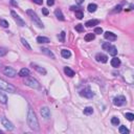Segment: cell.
Listing matches in <instances>:
<instances>
[{
    "instance_id": "ffe728a7",
    "label": "cell",
    "mask_w": 134,
    "mask_h": 134,
    "mask_svg": "<svg viewBox=\"0 0 134 134\" xmlns=\"http://www.w3.org/2000/svg\"><path fill=\"white\" fill-rule=\"evenodd\" d=\"M107 52H108L109 55H111V56H116V55H117V49H116V47H115V46H113V45H111L110 47L108 48Z\"/></svg>"
},
{
    "instance_id": "83f0119b",
    "label": "cell",
    "mask_w": 134,
    "mask_h": 134,
    "mask_svg": "<svg viewBox=\"0 0 134 134\" xmlns=\"http://www.w3.org/2000/svg\"><path fill=\"white\" fill-rule=\"evenodd\" d=\"M75 17H77L78 19H82L83 17H84V14H83V12H82V9H77L75 11Z\"/></svg>"
},
{
    "instance_id": "484cf974",
    "label": "cell",
    "mask_w": 134,
    "mask_h": 134,
    "mask_svg": "<svg viewBox=\"0 0 134 134\" xmlns=\"http://www.w3.org/2000/svg\"><path fill=\"white\" fill-rule=\"evenodd\" d=\"M93 113V109H92V107H86V108L84 109V114H86V115H90V114Z\"/></svg>"
},
{
    "instance_id": "1f68e13d",
    "label": "cell",
    "mask_w": 134,
    "mask_h": 134,
    "mask_svg": "<svg viewBox=\"0 0 134 134\" xmlns=\"http://www.w3.org/2000/svg\"><path fill=\"white\" fill-rule=\"evenodd\" d=\"M65 36H66V33L65 31H62V33L60 34V36L58 38H59V40H60V42H64L65 41Z\"/></svg>"
},
{
    "instance_id": "ac0fdd59",
    "label": "cell",
    "mask_w": 134,
    "mask_h": 134,
    "mask_svg": "<svg viewBox=\"0 0 134 134\" xmlns=\"http://www.w3.org/2000/svg\"><path fill=\"white\" fill-rule=\"evenodd\" d=\"M61 55H62V57L65 58V59H68V58L71 57V52L68 49H62L61 50Z\"/></svg>"
},
{
    "instance_id": "e575fe53",
    "label": "cell",
    "mask_w": 134,
    "mask_h": 134,
    "mask_svg": "<svg viewBox=\"0 0 134 134\" xmlns=\"http://www.w3.org/2000/svg\"><path fill=\"white\" fill-rule=\"evenodd\" d=\"M8 53V49L6 48H3V47H0V57H3Z\"/></svg>"
},
{
    "instance_id": "d6a6232c",
    "label": "cell",
    "mask_w": 134,
    "mask_h": 134,
    "mask_svg": "<svg viewBox=\"0 0 134 134\" xmlns=\"http://www.w3.org/2000/svg\"><path fill=\"white\" fill-rule=\"evenodd\" d=\"M111 124H112V125H114V126H117L118 124H119V119L114 116V117L111 118Z\"/></svg>"
},
{
    "instance_id": "30bf717a",
    "label": "cell",
    "mask_w": 134,
    "mask_h": 134,
    "mask_svg": "<svg viewBox=\"0 0 134 134\" xmlns=\"http://www.w3.org/2000/svg\"><path fill=\"white\" fill-rule=\"evenodd\" d=\"M40 113L42 115V117H44L45 119L50 118V110L48 109V107H42L40 110Z\"/></svg>"
},
{
    "instance_id": "4316f807",
    "label": "cell",
    "mask_w": 134,
    "mask_h": 134,
    "mask_svg": "<svg viewBox=\"0 0 134 134\" xmlns=\"http://www.w3.org/2000/svg\"><path fill=\"white\" fill-rule=\"evenodd\" d=\"M21 42H22V44H23V46H25L26 47V49H28V50H31V47H30V45L28 44V42L25 40L24 38H21Z\"/></svg>"
},
{
    "instance_id": "52a82bcc",
    "label": "cell",
    "mask_w": 134,
    "mask_h": 134,
    "mask_svg": "<svg viewBox=\"0 0 134 134\" xmlns=\"http://www.w3.org/2000/svg\"><path fill=\"white\" fill-rule=\"evenodd\" d=\"M3 73L5 75H8V77H9V78H14L17 74V71L14 69V68L6 66V67H4V69H3Z\"/></svg>"
},
{
    "instance_id": "d4e9b609",
    "label": "cell",
    "mask_w": 134,
    "mask_h": 134,
    "mask_svg": "<svg viewBox=\"0 0 134 134\" xmlns=\"http://www.w3.org/2000/svg\"><path fill=\"white\" fill-rule=\"evenodd\" d=\"M87 9H88V11L90 12V13H94V12L96 11V9H97V5L96 4H94V3H90Z\"/></svg>"
},
{
    "instance_id": "cb8c5ba5",
    "label": "cell",
    "mask_w": 134,
    "mask_h": 134,
    "mask_svg": "<svg viewBox=\"0 0 134 134\" xmlns=\"http://www.w3.org/2000/svg\"><path fill=\"white\" fill-rule=\"evenodd\" d=\"M41 50H42V52H43V53H45V55H47L48 57H50V58H52V59H55V55H53V53H52V52H50L49 49H47V48H42V49H41Z\"/></svg>"
},
{
    "instance_id": "d590c367",
    "label": "cell",
    "mask_w": 134,
    "mask_h": 134,
    "mask_svg": "<svg viewBox=\"0 0 134 134\" xmlns=\"http://www.w3.org/2000/svg\"><path fill=\"white\" fill-rule=\"evenodd\" d=\"M125 116H126V118L128 119V121H133L134 119V114L133 113H126Z\"/></svg>"
},
{
    "instance_id": "8992f818",
    "label": "cell",
    "mask_w": 134,
    "mask_h": 134,
    "mask_svg": "<svg viewBox=\"0 0 134 134\" xmlns=\"http://www.w3.org/2000/svg\"><path fill=\"white\" fill-rule=\"evenodd\" d=\"M0 121H1V124H2V126H4V128L6 129V130H9V131H12V130H14V125L11 123V121H9L6 117H4V116H2L1 118H0Z\"/></svg>"
},
{
    "instance_id": "7402d4cb",
    "label": "cell",
    "mask_w": 134,
    "mask_h": 134,
    "mask_svg": "<svg viewBox=\"0 0 134 134\" xmlns=\"http://www.w3.org/2000/svg\"><path fill=\"white\" fill-rule=\"evenodd\" d=\"M111 65L113 67H118L119 65H121V60H119L118 58H113V59L111 60Z\"/></svg>"
},
{
    "instance_id": "e0dca14e",
    "label": "cell",
    "mask_w": 134,
    "mask_h": 134,
    "mask_svg": "<svg viewBox=\"0 0 134 134\" xmlns=\"http://www.w3.org/2000/svg\"><path fill=\"white\" fill-rule=\"evenodd\" d=\"M37 42L40 43V44H42V43H49L50 40L47 37H42V36H39V37L37 38Z\"/></svg>"
},
{
    "instance_id": "603a6c76",
    "label": "cell",
    "mask_w": 134,
    "mask_h": 134,
    "mask_svg": "<svg viewBox=\"0 0 134 134\" xmlns=\"http://www.w3.org/2000/svg\"><path fill=\"white\" fill-rule=\"evenodd\" d=\"M94 38H95V35H94V34H87L86 36H85V41H86V42H90V41H92V40H94Z\"/></svg>"
},
{
    "instance_id": "7bdbcfd3",
    "label": "cell",
    "mask_w": 134,
    "mask_h": 134,
    "mask_svg": "<svg viewBox=\"0 0 134 134\" xmlns=\"http://www.w3.org/2000/svg\"><path fill=\"white\" fill-rule=\"evenodd\" d=\"M12 4H13V5H16V6H17V3H16L15 1H14V0H12Z\"/></svg>"
},
{
    "instance_id": "2e32d148",
    "label": "cell",
    "mask_w": 134,
    "mask_h": 134,
    "mask_svg": "<svg viewBox=\"0 0 134 134\" xmlns=\"http://www.w3.org/2000/svg\"><path fill=\"white\" fill-rule=\"evenodd\" d=\"M19 75L22 78H26L30 75V70L27 69V68H22V69L19 71Z\"/></svg>"
},
{
    "instance_id": "ba28073f",
    "label": "cell",
    "mask_w": 134,
    "mask_h": 134,
    "mask_svg": "<svg viewBox=\"0 0 134 134\" xmlns=\"http://www.w3.org/2000/svg\"><path fill=\"white\" fill-rule=\"evenodd\" d=\"M80 95L86 97V99H91V97H93L94 93L89 88H86V89H83L80 91Z\"/></svg>"
},
{
    "instance_id": "ee69618b",
    "label": "cell",
    "mask_w": 134,
    "mask_h": 134,
    "mask_svg": "<svg viewBox=\"0 0 134 134\" xmlns=\"http://www.w3.org/2000/svg\"><path fill=\"white\" fill-rule=\"evenodd\" d=\"M0 133H2V131H0Z\"/></svg>"
},
{
    "instance_id": "4dcf8cb0",
    "label": "cell",
    "mask_w": 134,
    "mask_h": 134,
    "mask_svg": "<svg viewBox=\"0 0 134 134\" xmlns=\"http://www.w3.org/2000/svg\"><path fill=\"white\" fill-rule=\"evenodd\" d=\"M75 30L79 31V33H83L84 31V25L83 24H77L75 25Z\"/></svg>"
},
{
    "instance_id": "60d3db41",
    "label": "cell",
    "mask_w": 134,
    "mask_h": 134,
    "mask_svg": "<svg viewBox=\"0 0 134 134\" xmlns=\"http://www.w3.org/2000/svg\"><path fill=\"white\" fill-rule=\"evenodd\" d=\"M35 3H37V4H39V5H41V4L43 3V0H33Z\"/></svg>"
},
{
    "instance_id": "d6986e66",
    "label": "cell",
    "mask_w": 134,
    "mask_h": 134,
    "mask_svg": "<svg viewBox=\"0 0 134 134\" xmlns=\"http://www.w3.org/2000/svg\"><path fill=\"white\" fill-rule=\"evenodd\" d=\"M64 72H65V74L68 75V77H70V78H72L74 75V71L69 67H64Z\"/></svg>"
},
{
    "instance_id": "8d00e7d4",
    "label": "cell",
    "mask_w": 134,
    "mask_h": 134,
    "mask_svg": "<svg viewBox=\"0 0 134 134\" xmlns=\"http://www.w3.org/2000/svg\"><path fill=\"white\" fill-rule=\"evenodd\" d=\"M102 33H103V28L102 27H95L94 28V34H99V35H101Z\"/></svg>"
},
{
    "instance_id": "277c9868",
    "label": "cell",
    "mask_w": 134,
    "mask_h": 134,
    "mask_svg": "<svg viewBox=\"0 0 134 134\" xmlns=\"http://www.w3.org/2000/svg\"><path fill=\"white\" fill-rule=\"evenodd\" d=\"M24 84L26 86L30 87V88H34V89H39L40 88V84L37 80H35L34 78H26L25 81H24Z\"/></svg>"
},
{
    "instance_id": "3957f363",
    "label": "cell",
    "mask_w": 134,
    "mask_h": 134,
    "mask_svg": "<svg viewBox=\"0 0 134 134\" xmlns=\"http://www.w3.org/2000/svg\"><path fill=\"white\" fill-rule=\"evenodd\" d=\"M26 13H27V15L30 17V19L34 21V22H35V24L38 26V27H40V28L44 27V24H43V22L40 20V18L37 16V14H36L35 12L31 11V9H27V12H26Z\"/></svg>"
},
{
    "instance_id": "7c38bea8",
    "label": "cell",
    "mask_w": 134,
    "mask_h": 134,
    "mask_svg": "<svg viewBox=\"0 0 134 134\" xmlns=\"http://www.w3.org/2000/svg\"><path fill=\"white\" fill-rule=\"evenodd\" d=\"M95 60L97 62H101V63H106L108 61V57L104 53H97L95 56Z\"/></svg>"
},
{
    "instance_id": "44dd1931",
    "label": "cell",
    "mask_w": 134,
    "mask_h": 134,
    "mask_svg": "<svg viewBox=\"0 0 134 134\" xmlns=\"http://www.w3.org/2000/svg\"><path fill=\"white\" fill-rule=\"evenodd\" d=\"M0 102H1L2 104H6V103H8V97H6L4 92H2L1 89H0Z\"/></svg>"
},
{
    "instance_id": "ab89813d",
    "label": "cell",
    "mask_w": 134,
    "mask_h": 134,
    "mask_svg": "<svg viewBox=\"0 0 134 134\" xmlns=\"http://www.w3.org/2000/svg\"><path fill=\"white\" fill-rule=\"evenodd\" d=\"M114 9H114V12H117V13H118V12H121V5L115 6Z\"/></svg>"
},
{
    "instance_id": "836d02e7",
    "label": "cell",
    "mask_w": 134,
    "mask_h": 134,
    "mask_svg": "<svg viewBox=\"0 0 134 134\" xmlns=\"http://www.w3.org/2000/svg\"><path fill=\"white\" fill-rule=\"evenodd\" d=\"M110 46H111V44L109 42H105V43H103V45H102V48L107 52V50H108V48L110 47Z\"/></svg>"
},
{
    "instance_id": "f35d334b",
    "label": "cell",
    "mask_w": 134,
    "mask_h": 134,
    "mask_svg": "<svg viewBox=\"0 0 134 134\" xmlns=\"http://www.w3.org/2000/svg\"><path fill=\"white\" fill-rule=\"evenodd\" d=\"M42 13L44 14L45 16H47L48 14H49V12H48V9H42Z\"/></svg>"
},
{
    "instance_id": "b9f144b4",
    "label": "cell",
    "mask_w": 134,
    "mask_h": 134,
    "mask_svg": "<svg viewBox=\"0 0 134 134\" xmlns=\"http://www.w3.org/2000/svg\"><path fill=\"white\" fill-rule=\"evenodd\" d=\"M75 2H77L78 4H82L83 2H84V0H75Z\"/></svg>"
},
{
    "instance_id": "9c48e42d",
    "label": "cell",
    "mask_w": 134,
    "mask_h": 134,
    "mask_svg": "<svg viewBox=\"0 0 134 134\" xmlns=\"http://www.w3.org/2000/svg\"><path fill=\"white\" fill-rule=\"evenodd\" d=\"M125 103H126V97L123 96V95L116 96V97H114V99H113V104L115 105V106H117V107L123 106Z\"/></svg>"
},
{
    "instance_id": "5bb4252c",
    "label": "cell",
    "mask_w": 134,
    "mask_h": 134,
    "mask_svg": "<svg viewBox=\"0 0 134 134\" xmlns=\"http://www.w3.org/2000/svg\"><path fill=\"white\" fill-rule=\"evenodd\" d=\"M31 66H33L34 68H35V69L37 70L38 72H40L41 74H46V70H45L43 67L39 66V65H37V64H34V63H31Z\"/></svg>"
},
{
    "instance_id": "7a4b0ae2",
    "label": "cell",
    "mask_w": 134,
    "mask_h": 134,
    "mask_svg": "<svg viewBox=\"0 0 134 134\" xmlns=\"http://www.w3.org/2000/svg\"><path fill=\"white\" fill-rule=\"evenodd\" d=\"M0 89L4 90V91H6V92H11V93L16 92L15 86H13L12 84H9V83L5 82L3 79H1V78H0Z\"/></svg>"
},
{
    "instance_id": "5b68a950",
    "label": "cell",
    "mask_w": 134,
    "mask_h": 134,
    "mask_svg": "<svg viewBox=\"0 0 134 134\" xmlns=\"http://www.w3.org/2000/svg\"><path fill=\"white\" fill-rule=\"evenodd\" d=\"M11 15H12V17H13L14 20H15V22L17 23V25L21 26V27H22V26H25V21H24L23 19L16 13V12L11 11Z\"/></svg>"
},
{
    "instance_id": "f1b7e54d",
    "label": "cell",
    "mask_w": 134,
    "mask_h": 134,
    "mask_svg": "<svg viewBox=\"0 0 134 134\" xmlns=\"http://www.w3.org/2000/svg\"><path fill=\"white\" fill-rule=\"evenodd\" d=\"M118 131H119V133H121V134H128L129 133V130L126 128L125 126H121V127H119Z\"/></svg>"
},
{
    "instance_id": "74e56055",
    "label": "cell",
    "mask_w": 134,
    "mask_h": 134,
    "mask_svg": "<svg viewBox=\"0 0 134 134\" xmlns=\"http://www.w3.org/2000/svg\"><path fill=\"white\" fill-rule=\"evenodd\" d=\"M53 4H55V0H47V5L52 6Z\"/></svg>"
},
{
    "instance_id": "4fadbf2b",
    "label": "cell",
    "mask_w": 134,
    "mask_h": 134,
    "mask_svg": "<svg viewBox=\"0 0 134 134\" xmlns=\"http://www.w3.org/2000/svg\"><path fill=\"white\" fill-rule=\"evenodd\" d=\"M99 23V20H96V19H92V20H88L86 23H85V25L87 26V27H92V26H95L97 24Z\"/></svg>"
},
{
    "instance_id": "6da1fadb",
    "label": "cell",
    "mask_w": 134,
    "mask_h": 134,
    "mask_svg": "<svg viewBox=\"0 0 134 134\" xmlns=\"http://www.w3.org/2000/svg\"><path fill=\"white\" fill-rule=\"evenodd\" d=\"M27 124L30 126V128L34 131H39V121L38 118L36 116V113L34 112V110L31 108L28 109V113H27Z\"/></svg>"
},
{
    "instance_id": "9a60e30c",
    "label": "cell",
    "mask_w": 134,
    "mask_h": 134,
    "mask_svg": "<svg viewBox=\"0 0 134 134\" xmlns=\"http://www.w3.org/2000/svg\"><path fill=\"white\" fill-rule=\"evenodd\" d=\"M55 15L56 17H57L59 20L61 21H64L65 20V18H64V15H63V13H62V11L61 9H56L55 11Z\"/></svg>"
},
{
    "instance_id": "8fae6325",
    "label": "cell",
    "mask_w": 134,
    "mask_h": 134,
    "mask_svg": "<svg viewBox=\"0 0 134 134\" xmlns=\"http://www.w3.org/2000/svg\"><path fill=\"white\" fill-rule=\"evenodd\" d=\"M104 37L106 40H108L109 42H112V41H115L116 40V35L113 33H111V31H106V33L104 34Z\"/></svg>"
},
{
    "instance_id": "f546056e",
    "label": "cell",
    "mask_w": 134,
    "mask_h": 134,
    "mask_svg": "<svg viewBox=\"0 0 134 134\" xmlns=\"http://www.w3.org/2000/svg\"><path fill=\"white\" fill-rule=\"evenodd\" d=\"M0 25H1L2 27L6 28V27H9V24L8 21L4 20V19H0Z\"/></svg>"
}]
</instances>
